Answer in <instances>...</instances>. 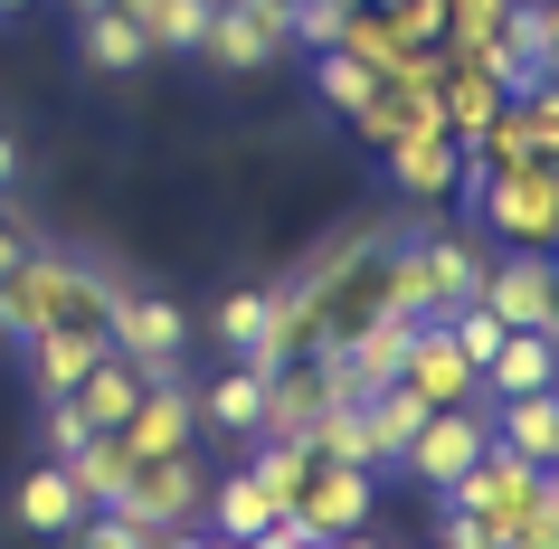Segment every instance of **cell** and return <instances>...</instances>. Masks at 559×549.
Here are the masks:
<instances>
[{"label":"cell","instance_id":"6da1fadb","mask_svg":"<svg viewBox=\"0 0 559 549\" xmlns=\"http://www.w3.org/2000/svg\"><path fill=\"white\" fill-rule=\"evenodd\" d=\"M465 200L484 208V228H493V237H512V247H531V256H550V237H559V180H550V162H512V171L474 180Z\"/></svg>","mask_w":559,"mask_h":549},{"label":"cell","instance_id":"7a4b0ae2","mask_svg":"<svg viewBox=\"0 0 559 549\" xmlns=\"http://www.w3.org/2000/svg\"><path fill=\"white\" fill-rule=\"evenodd\" d=\"M105 342H115L143 379H171V370H180V350H190V313H180L171 294L105 285Z\"/></svg>","mask_w":559,"mask_h":549},{"label":"cell","instance_id":"3957f363","mask_svg":"<svg viewBox=\"0 0 559 549\" xmlns=\"http://www.w3.org/2000/svg\"><path fill=\"white\" fill-rule=\"evenodd\" d=\"M200 502H209V474L190 455H133L123 492H115V502H95V512H123V521H143L152 540H162V530H190Z\"/></svg>","mask_w":559,"mask_h":549},{"label":"cell","instance_id":"277c9868","mask_svg":"<svg viewBox=\"0 0 559 549\" xmlns=\"http://www.w3.org/2000/svg\"><path fill=\"white\" fill-rule=\"evenodd\" d=\"M370 502H380V474H370V464H332V455H313L285 512H295L313 540H342V530H370Z\"/></svg>","mask_w":559,"mask_h":549},{"label":"cell","instance_id":"5b68a950","mask_svg":"<svg viewBox=\"0 0 559 549\" xmlns=\"http://www.w3.org/2000/svg\"><path fill=\"white\" fill-rule=\"evenodd\" d=\"M493 445V427L474 417V407H427V427L408 435V455H399V474H408L417 492H445L455 474H465L474 455Z\"/></svg>","mask_w":559,"mask_h":549},{"label":"cell","instance_id":"8992f818","mask_svg":"<svg viewBox=\"0 0 559 549\" xmlns=\"http://www.w3.org/2000/svg\"><path fill=\"white\" fill-rule=\"evenodd\" d=\"M502 332H559V294H550V256L512 247L502 265H484V294H474Z\"/></svg>","mask_w":559,"mask_h":549},{"label":"cell","instance_id":"52a82bcc","mask_svg":"<svg viewBox=\"0 0 559 549\" xmlns=\"http://www.w3.org/2000/svg\"><path fill=\"white\" fill-rule=\"evenodd\" d=\"M123 445L133 455H190V435H200V398L180 389V370L171 379H143V398H133V417H123Z\"/></svg>","mask_w":559,"mask_h":549},{"label":"cell","instance_id":"ba28073f","mask_svg":"<svg viewBox=\"0 0 559 549\" xmlns=\"http://www.w3.org/2000/svg\"><path fill=\"white\" fill-rule=\"evenodd\" d=\"M380 162H389V190H408V200H445V190L465 180V143H455L445 123H427V133H399Z\"/></svg>","mask_w":559,"mask_h":549},{"label":"cell","instance_id":"9c48e42d","mask_svg":"<svg viewBox=\"0 0 559 549\" xmlns=\"http://www.w3.org/2000/svg\"><path fill=\"white\" fill-rule=\"evenodd\" d=\"M399 389H417L427 407H474V360L445 342V322H417L408 360H399Z\"/></svg>","mask_w":559,"mask_h":549},{"label":"cell","instance_id":"30bf717a","mask_svg":"<svg viewBox=\"0 0 559 549\" xmlns=\"http://www.w3.org/2000/svg\"><path fill=\"white\" fill-rule=\"evenodd\" d=\"M275 58H295V48H285V38L265 29L257 10H237V0H218V10H209L200 67H218V76H257V67H275Z\"/></svg>","mask_w":559,"mask_h":549},{"label":"cell","instance_id":"8fae6325","mask_svg":"<svg viewBox=\"0 0 559 549\" xmlns=\"http://www.w3.org/2000/svg\"><path fill=\"white\" fill-rule=\"evenodd\" d=\"M10 521H20V530H38V540H67V530L86 521V492H76V474L48 455V464H29V474L10 484Z\"/></svg>","mask_w":559,"mask_h":549},{"label":"cell","instance_id":"7c38bea8","mask_svg":"<svg viewBox=\"0 0 559 549\" xmlns=\"http://www.w3.org/2000/svg\"><path fill=\"white\" fill-rule=\"evenodd\" d=\"M484 427H493V445H512L522 464L550 474V455H559V389H522V398H502Z\"/></svg>","mask_w":559,"mask_h":549},{"label":"cell","instance_id":"4fadbf2b","mask_svg":"<svg viewBox=\"0 0 559 549\" xmlns=\"http://www.w3.org/2000/svg\"><path fill=\"white\" fill-rule=\"evenodd\" d=\"M76 58L95 76H133V67H152V38H143V20H123L105 0V10H76Z\"/></svg>","mask_w":559,"mask_h":549},{"label":"cell","instance_id":"5bb4252c","mask_svg":"<svg viewBox=\"0 0 559 549\" xmlns=\"http://www.w3.org/2000/svg\"><path fill=\"white\" fill-rule=\"evenodd\" d=\"M559 379V342L550 332H502L493 360L474 370V389H493V398H522V389H550Z\"/></svg>","mask_w":559,"mask_h":549},{"label":"cell","instance_id":"9a60e30c","mask_svg":"<svg viewBox=\"0 0 559 549\" xmlns=\"http://www.w3.org/2000/svg\"><path fill=\"white\" fill-rule=\"evenodd\" d=\"M190 398H200V427H218V435L247 445L257 417H265V370H257V360H228V370L209 379V389H190Z\"/></svg>","mask_w":559,"mask_h":549},{"label":"cell","instance_id":"2e32d148","mask_svg":"<svg viewBox=\"0 0 559 549\" xmlns=\"http://www.w3.org/2000/svg\"><path fill=\"white\" fill-rule=\"evenodd\" d=\"M20 350H29V389L38 398H67V389L105 360V332H29Z\"/></svg>","mask_w":559,"mask_h":549},{"label":"cell","instance_id":"e0dca14e","mask_svg":"<svg viewBox=\"0 0 559 549\" xmlns=\"http://www.w3.org/2000/svg\"><path fill=\"white\" fill-rule=\"evenodd\" d=\"M275 512H285V492H265L257 474H247V464H237L228 484H209V502H200V521L218 530V540H257V530H265Z\"/></svg>","mask_w":559,"mask_h":549},{"label":"cell","instance_id":"ac0fdd59","mask_svg":"<svg viewBox=\"0 0 559 549\" xmlns=\"http://www.w3.org/2000/svg\"><path fill=\"white\" fill-rule=\"evenodd\" d=\"M408 256H417V275H427V303H437V313H455V303L484 294V256H474L465 237H417Z\"/></svg>","mask_w":559,"mask_h":549},{"label":"cell","instance_id":"d6986e66","mask_svg":"<svg viewBox=\"0 0 559 549\" xmlns=\"http://www.w3.org/2000/svg\"><path fill=\"white\" fill-rule=\"evenodd\" d=\"M67 398L86 407V427L105 435V427H123V417H133V398H143V370H133V360H123V350L105 342V360H95V370L76 379V389H67Z\"/></svg>","mask_w":559,"mask_h":549},{"label":"cell","instance_id":"ffe728a7","mask_svg":"<svg viewBox=\"0 0 559 549\" xmlns=\"http://www.w3.org/2000/svg\"><path fill=\"white\" fill-rule=\"evenodd\" d=\"M360 427H370V445H380V474H389V464L408 455V435L427 427V398L389 379V389H370V398H360Z\"/></svg>","mask_w":559,"mask_h":549},{"label":"cell","instance_id":"44dd1931","mask_svg":"<svg viewBox=\"0 0 559 549\" xmlns=\"http://www.w3.org/2000/svg\"><path fill=\"white\" fill-rule=\"evenodd\" d=\"M313 407H323L313 370L275 360V370H265V417H257V435H304V427H313Z\"/></svg>","mask_w":559,"mask_h":549},{"label":"cell","instance_id":"7402d4cb","mask_svg":"<svg viewBox=\"0 0 559 549\" xmlns=\"http://www.w3.org/2000/svg\"><path fill=\"white\" fill-rule=\"evenodd\" d=\"M313 95H323L332 115L352 123L370 95H380V67H360V58H342V48H313Z\"/></svg>","mask_w":559,"mask_h":549},{"label":"cell","instance_id":"603a6c76","mask_svg":"<svg viewBox=\"0 0 559 549\" xmlns=\"http://www.w3.org/2000/svg\"><path fill=\"white\" fill-rule=\"evenodd\" d=\"M304 445H313V455H332V464H370V474H380V445H370V427H360V407H313Z\"/></svg>","mask_w":559,"mask_h":549},{"label":"cell","instance_id":"cb8c5ba5","mask_svg":"<svg viewBox=\"0 0 559 549\" xmlns=\"http://www.w3.org/2000/svg\"><path fill=\"white\" fill-rule=\"evenodd\" d=\"M502 48H512V58H531V67H550L559 58V10L550 0H512V10H502Z\"/></svg>","mask_w":559,"mask_h":549},{"label":"cell","instance_id":"d4e9b609","mask_svg":"<svg viewBox=\"0 0 559 549\" xmlns=\"http://www.w3.org/2000/svg\"><path fill=\"white\" fill-rule=\"evenodd\" d=\"M304 464H313V445H304V435H247V474H257L265 492H285V502H295Z\"/></svg>","mask_w":559,"mask_h":549},{"label":"cell","instance_id":"484cf974","mask_svg":"<svg viewBox=\"0 0 559 549\" xmlns=\"http://www.w3.org/2000/svg\"><path fill=\"white\" fill-rule=\"evenodd\" d=\"M209 10H218V0H162V10H152V58H200Z\"/></svg>","mask_w":559,"mask_h":549},{"label":"cell","instance_id":"4316f807","mask_svg":"<svg viewBox=\"0 0 559 549\" xmlns=\"http://www.w3.org/2000/svg\"><path fill=\"white\" fill-rule=\"evenodd\" d=\"M209 342L228 350V360H247V350L265 342V294H228V303L209 313Z\"/></svg>","mask_w":559,"mask_h":549},{"label":"cell","instance_id":"83f0119b","mask_svg":"<svg viewBox=\"0 0 559 549\" xmlns=\"http://www.w3.org/2000/svg\"><path fill=\"white\" fill-rule=\"evenodd\" d=\"M86 407H76V398H48V407H38V445H48V455H58V464H76V445H86Z\"/></svg>","mask_w":559,"mask_h":549},{"label":"cell","instance_id":"f1b7e54d","mask_svg":"<svg viewBox=\"0 0 559 549\" xmlns=\"http://www.w3.org/2000/svg\"><path fill=\"white\" fill-rule=\"evenodd\" d=\"M502 10L512 0H445V48H484L502 29Z\"/></svg>","mask_w":559,"mask_h":549},{"label":"cell","instance_id":"f546056e","mask_svg":"<svg viewBox=\"0 0 559 549\" xmlns=\"http://www.w3.org/2000/svg\"><path fill=\"white\" fill-rule=\"evenodd\" d=\"M67 540H76V549H162L143 521H123V512H86L76 530H67Z\"/></svg>","mask_w":559,"mask_h":549},{"label":"cell","instance_id":"4dcf8cb0","mask_svg":"<svg viewBox=\"0 0 559 549\" xmlns=\"http://www.w3.org/2000/svg\"><path fill=\"white\" fill-rule=\"evenodd\" d=\"M389 29L408 48H445V0H389Z\"/></svg>","mask_w":559,"mask_h":549},{"label":"cell","instance_id":"1f68e13d","mask_svg":"<svg viewBox=\"0 0 559 549\" xmlns=\"http://www.w3.org/2000/svg\"><path fill=\"white\" fill-rule=\"evenodd\" d=\"M342 10H352V0H295V29H285V38L313 58V48H332V38H342Z\"/></svg>","mask_w":559,"mask_h":549},{"label":"cell","instance_id":"d6a6232c","mask_svg":"<svg viewBox=\"0 0 559 549\" xmlns=\"http://www.w3.org/2000/svg\"><path fill=\"white\" fill-rule=\"evenodd\" d=\"M237 10H257V20H265V29H275V38L295 29V0H237ZM285 48H295V38H285Z\"/></svg>","mask_w":559,"mask_h":549},{"label":"cell","instance_id":"836d02e7","mask_svg":"<svg viewBox=\"0 0 559 549\" xmlns=\"http://www.w3.org/2000/svg\"><path fill=\"white\" fill-rule=\"evenodd\" d=\"M29 256V228H20V218H10V208H0V275H10V265Z\"/></svg>","mask_w":559,"mask_h":549},{"label":"cell","instance_id":"e575fe53","mask_svg":"<svg viewBox=\"0 0 559 549\" xmlns=\"http://www.w3.org/2000/svg\"><path fill=\"white\" fill-rule=\"evenodd\" d=\"M10 190H20V133L0 123V200H10Z\"/></svg>","mask_w":559,"mask_h":549},{"label":"cell","instance_id":"d590c367","mask_svg":"<svg viewBox=\"0 0 559 549\" xmlns=\"http://www.w3.org/2000/svg\"><path fill=\"white\" fill-rule=\"evenodd\" d=\"M10 10H29V0H0V20H10Z\"/></svg>","mask_w":559,"mask_h":549},{"label":"cell","instance_id":"8d00e7d4","mask_svg":"<svg viewBox=\"0 0 559 549\" xmlns=\"http://www.w3.org/2000/svg\"><path fill=\"white\" fill-rule=\"evenodd\" d=\"M67 10H105V0H67Z\"/></svg>","mask_w":559,"mask_h":549},{"label":"cell","instance_id":"74e56055","mask_svg":"<svg viewBox=\"0 0 559 549\" xmlns=\"http://www.w3.org/2000/svg\"><path fill=\"white\" fill-rule=\"evenodd\" d=\"M313 549H323V540H313Z\"/></svg>","mask_w":559,"mask_h":549},{"label":"cell","instance_id":"f35d334b","mask_svg":"<svg viewBox=\"0 0 559 549\" xmlns=\"http://www.w3.org/2000/svg\"><path fill=\"white\" fill-rule=\"evenodd\" d=\"M437 549H445V540H437Z\"/></svg>","mask_w":559,"mask_h":549}]
</instances>
